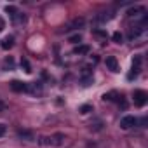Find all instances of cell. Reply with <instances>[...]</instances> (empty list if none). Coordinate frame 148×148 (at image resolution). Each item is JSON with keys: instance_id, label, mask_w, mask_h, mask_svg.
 <instances>
[{"instance_id": "obj_13", "label": "cell", "mask_w": 148, "mask_h": 148, "mask_svg": "<svg viewBox=\"0 0 148 148\" xmlns=\"http://www.w3.org/2000/svg\"><path fill=\"white\" fill-rule=\"evenodd\" d=\"M18 136H19V138H25V139H28V141L33 139V134H32L30 131H21V129H19V131H18Z\"/></svg>"}, {"instance_id": "obj_9", "label": "cell", "mask_w": 148, "mask_h": 148, "mask_svg": "<svg viewBox=\"0 0 148 148\" xmlns=\"http://www.w3.org/2000/svg\"><path fill=\"white\" fill-rule=\"evenodd\" d=\"M112 18H113V12L108 11V12H101V14H98V16H96V21H98V23H106V21H110Z\"/></svg>"}, {"instance_id": "obj_23", "label": "cell", "mask_w": 148, "mask_h": 148, "mask_svg": "<svg viewBox=\"0 0 148 148\" xmlns=\"http://www.w3.org/2000/svg\"><path fill=\"white\" fill-rule=\"evenodd\" d=\"M92 35L99 37V38H106V33H105V32H101V30H92Z\"/></svg>"}, {"instance_id": "obj_12", "label": "cell", "mask_w": 148, "mask_h": 148, "mask_svg": "<svg viewBox=\"0 0 148 148\" xmlns=\"http://www.w3.org/2000/svg\"><path fill=\"white\" fill-rule=\"evenodd\" d=\"M12 45H14V37H5V38L2 40V49L7 51V49H11Z\"/></svg>"}, {"instance_id": "obj_19", "label": "cell", "mask_w": 148, "mask_h": 148, "mask_svg": "<svg viewBox=\"0 0 148 148\" xmlns=\"http://www.w3.org/2000/svg\"><path fill=\"white\" fill-rule=\"evenodd\" d=\"M122 40H124L122 33H120V32H115V33H113V42H115V44H122Z\"/></svg>"}, {"instance_id": "obj_17", "label": "cell", "mask_w": 148, "mask_h": 148, "mask_svg": "<svg viewBox=\"0 0 148 148\" xmlns=\"http://www.w3.org/2000/svg\"><path fill=\"white\" fill-rule=\"evenodd\" d=\"M79 112H80V113H82V115H87V113H89V112H92V106H91V105H82V106H80V110H79Z\"/></svg>"}, {"instance_id": "obj_20", "label": "cell", "mask_w": 148, "mask_h": 148, "mask_svg": "<svg viewBox=\"0 0 148 148\" xmlns=\"http://www.w3.org/2000/svg\"><path fill=\"white\" fill-rule=\"evenodd\" d=\"M68 40H70L71 44H79V42L82 40V35H80V33H77V35H71V37H70Z\"/></svg>"}, {"instance_id": "obj_8", "label": "cell", "mask_w": 148, "mask_h": 148, "mask_svg": "<svg viewBox=\"0 0 148 148\" xmlns=\"http://www.w3.org/2000/svg\"><path fill=\"white\" fill-rule=\"evenodd\" d=\"M84 25H86V19H84V18H75V19L68 25L66 30H79V28H82Z\"/></svg>"}, {"instance_id": "obj_4", "label": "cell", "mask_w": 148, "mask_h": 148, "mask_svg": "<svg viewBox=\"0 0 148 148\" xmlns=\"http://www.w3.org/2000/svg\"><path fill=\"white\" fill-rule=\"evenodd\" d=\"M136 124H138V119H136V117H132V115H125V117H122V119H120V129H124V131H127V129L134 127Z\"/></svg>"}, {"instance_id": "obj_24", "label": "cell", "mask_w": 148, "mask_h": 148, "mask_svg": "<svg viewBox=\"0 0 148 148\" xmlns=\"http://www.w3.org/2000/svg\"><path fill=\"white\" fill-rule=\"evenodd\" d=\"M5 131H7V125H5V124H2V122H0V138H2V136L5 134Z\"/></svg>"}, {"instance_id": "obj_3", "label": "cell", "mask_w": 148, "mask_h": 148, "mask_svg": "<svg viewBox=\"0 0 148 148\" xmlns=\"http://www.w3.org/2000/svg\"><path fill=\"white\" fill-rule=\"evenodd\" d=\"M145 32H146L145 25H134V26H131V28H129L127 37H129V40H138L139 37H143V35H145Z\"/></svg>"}, {"instance_id": "obj_22", "label": "cell", "mask_w": 148, "mask_h": 148, "mask_svg": "<svg viewBox=\"0 0 148 148\" xmlns=\"http://www.w3.org/2000/svg\"><path fill=\"white\" fill-rule=\"evenodd\" d=\"M5 12H7V14H11V16L18 14V11H16V7H14V5H7V7H5Z\"/></svg>"}, {"instance_id": "obj_14", "label": "cell", "mask_w": 148, "mask_h": 148, "mask_svg": "<svg viewBox=\"0 0 148 148\" xmlns=\"http://www.w3.org/2000/svg\"><path fill=\"white\" fill-rule=\"evenodd\" d=\"M73 52L75 54H87L89 52V45H79V47H75Z\"/></svg>"}, {"instance_id": "obj_26", "label": "cell", "mask_w": 148, "mask_h": 148, "mask_svg": "<svg viewBox=\"0 0 148 148\" xmlns=\"http://www.w3.org/2000/svg\"><path fill=\"white\" fill-rule=\"evenodd\" d=\"M5 108H7V106H5V103H4L2 99H0V113H2V112H5Z\"/></svg>"}, {"instance_id": "obj_1", "label": "cell", "mask_w": 148, "mask_h": 148, "mask_svg": "<svg viewBox=\"0 0 148 148\" xmlns=\"http://www.w3.org/2000/svg\"><path fill=\"white\" fill-rule=\"evenodd\" d=\"M64 134H61V132H56L54 136H42L40 139H38V143L40 145H44V146H61L63 143H64Z\"/></svg>"}, {"instance_id": "obj_11", "label": "cell", "mask_w": 148, "mask_h": 148, "mask_svg": "<svg viewBox=\"0 0 148 148\" xmlns=\"http://www.w3.org/2000/svg\"><path fill=\"white\" fill-rule=\"evenodd\" d=\"M26 91H30V92H33V94H40V92H42V86H40V82L28 84V89H26Z\"/></svg>"}, {"instance_id": "obj_2", "label": "cell", "mask_w": 148, "mask_h": 148, "mask_svg": "<svg viewBox=\"0 0 148 148\" xmlns=\"http://www.w3.org/2000/svg\"><path fill=\"white\" fill-rule=\"evenodd\" d=\"M132 99H134V105H136L138 108H141V106L146 105V101H148V94H146L143 89H136V91L132 92Z\"/></svg>"}, {"instance_id": "obj_21", "label": "cell", "mask_w": 148, "mask_h": 148, "mask_svg": "<svg viewBox=\"0 0 148 148\" xmlns=\"http://www.w3.org/2000/svg\"><path fill=\"white\" fill-rule=\"evenodd\" d=\"M92 82H94V79H92V75H91V77H84V79H82V86H84V87H87V86H91Z\"/></svg>"}, {"instance_id": "obj_10", "label": "cell", "mask_w": 148, "mask_h": 148, "mask_svg": "<svg viewBox=\"0 0 148 148\" xmlns=\"http://www.w3.org/2000/svg\"><path fill=\"white\" fill-rule=\"evenodd\" d=\"M119 98H122L119 92H115V91H112V92H106V94H103V101H117Z\"/></svg>"}, {"instance_id": "obj_25", "label": "cell", "mask_w": 148, "mask_h": 148, "mask_svg": "<svg viewBox=\"0 0 148 148\" xmlns=\"http://www.w3.org/2000/svg\"><path fill=\"white\" fill-rule=\"evenodd\" d=\"M7 66H9V68H12V66H14V61H12V58H7V59H5V68H7Z\"/></svg>"}, {"instance_id": "obj_6", "label": "cell", "mask_w": 148, "mask_h": 148, "mask_svg": "<svg viewBox=\"0 0 148 148\" xmlns=\"http://www.w3.org/2000/svg\"><path fill=\"white\" fill-rule=\"evenodd\" d=\"M105 63H106V68H108L110 71H113V73H117V71H119V63H117V58L108 56V58L105 59Z\"/></svg>"}, {"instance_id": "obj_7", "label": "cell", "mask_w": 148, "mask_h": 148, "mask_svg": "<svg viewBox=\"0 0 148 148\" xmlns=\"http://www.w3.org/2000/svg\"><path fill=\"white\" fill-rule=\"evenodd\" d=\"M11 89H12L14 92H25V91L28 89V84L19 82V80H12V82H11Z\"/></svg>"}, {"instance_id": "obj_27", "label": "cell", "mask_w": 148, "mask_h": 148, "mask_svg": "<svg viewBox=\"0 0 148 148\" xmlns=\"http://www.w3.org/2000/svg\"><path fill=\"white\" fill-rule=\"evenodd\" d=\"M2 30H4V19L0 18V32H2Z\"/></svg>"}, {"instance_id": "obj_5", "label": "cell", "mask_w": 148, "mask_h": 148, "mask_svg": "<svg viewBox=\"0 0 148 148\" xmlns=\"http://www.w3.org/2000/svg\"><path fill=\"white\" fill-rule=\"evenodd\" d=\"M132 71L127 75V79H134V77H138V73H139V70H141V56H134V59H132V68H131Z\"/></svg>"}, {"instance_id": "obj_16", "label": "cell", "mask_w": 148, "mask_h": 148, "mask_svg": "<svg viewBox=\"0 0 148 148\" xmlns=\"http://www.w3.org/2000/svg\"><path fill=\"white\" fill-rule=\"evenodd\" d=\"M21 66H23V70L26 71V73H32V66H30V63H28V59H21Z\"/></svg>"}, {"instance_id": "obj_15", "label": "cell", "mask_w": 148, "mask_h": 148, "mask_svg": "<svg viewBox=\"0 0 148 148\" xmlns=\"http://www.w3.org/2000/svg\"><path fill=\"white\" fill-rule=\"evenodd\" d=\"M12 21H14L16 25H19V23H25V21H26V18H25L23 14H19V12H18V14H14V16H12Z\"/></svg>"}, {"instance_id": "obj_18", "label": "cell", "mask_w": 148, "mask_h": 148, "mask_svg": "<svg viewBox=\"0 0 148 148\" xmlns=\"http://www.w3.org/2000/svg\"><path fill=\"white\" fill-rule=\"evenodd\" d=\"M103 127V122L98 119V120H94V122H91V129H94V131H99Z\"/></svg>"}]
</instances>
